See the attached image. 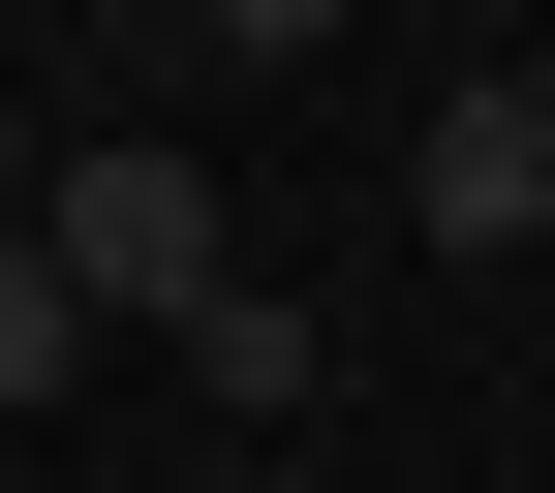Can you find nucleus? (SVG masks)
<instances>
[{"label":"nucleus","mask_w":555,"mask_h":493,"mask_svg":"<svg viewBox=\"0 0 555 493\" xmlns=\"http://www.w3.org/2000/svg\"><path fill=\"white\" fill-rule=\"evenodd\" d=\"M62 371H93V309H62V277H31V247H0V432H31V401H62Z\"/></svg>","instance_id":"20e7f679"},{"label":"nucleus","mask_w":555,"mask_h":493,"mask_svg":"<svg viewBox=\"0 0 555 493\" xmlns=\"http://www.w3.org/2000/svg\"><path fill=\"white\" fill-rule=\"evenodd\" d=\"M31 277H62L93 339H124V309L185 339V309H217V155H185V124H62V155H31Z\"/></svg>","instance_id":"f257e3e1"},{"label":"nucleus","mask_w":555,"mask_h":493,"mask_svg":"<svg viewBox=\"0 0 555 493\" xmlns=\"http://www.w3.org/2000/svg\"><path fill=\"white\" fill-rule=\"evenodd\" d=\"M401 217H433V247H525V217H555V124H525V62L401 124Z\"/></svg>","instance_id":"f03ea898"},{"label":"nucleus","mask_w":555,"mask_h":493,"mask_svg":"<svg viewBox=\"0 0 555 493\" xmlns=\"http://www.w3.org/2000/svg\"><path fill=\"white\" fill-rule=\"evenodd\" d=\"M309 371H339V339L278 309V277H217V309H185V401H217V432H309Z\"/></svg>","instance_id":"7ed1b4c3"},{"label":"nucleus","mask_w":555,"mask_h":493,"mask_svg":"<svg viewBox=\"0 0 555 493\" xmlns=\"http://www.w3.org/2000/svg\"><path fill=\"white\" fill-rule=\"evenodd\" d=\"M339 0H155V62H309Z\"/></svg>","instance_id":"39448f33"},{"label":"nucleus","mask_w":555,"mask_h":493,"mask_svg":"<svg viewBox=\"0 0 555 493\" xmlns=\"http://www.w3.org/2000/svg\"><path fill=\"white\" fill-rule=\"evenodd\" d=\"M0 247H31V124H0Z\"/></svg>","instance_id":"423d86ee"}]
</instances>
